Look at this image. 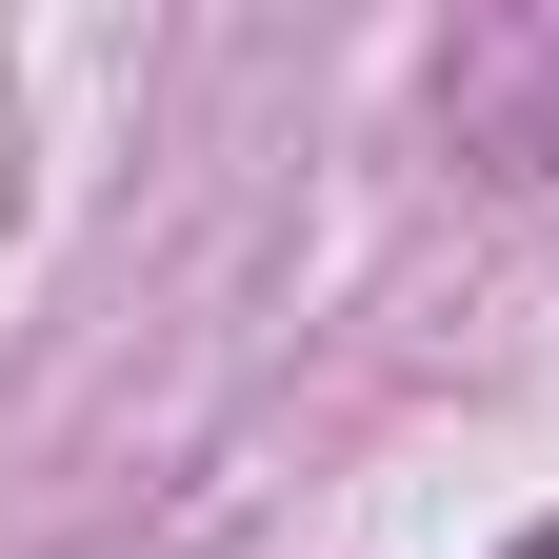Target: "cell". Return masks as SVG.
<instances>
[{
  "mask_svg": "<svg viewBox=\"0 0 559 559\" xmlns=\"http://www.w3.org/2000/svg\"><path fill=\"white\" fill-rule=\"evenodd\" d=\"M520 559H559V520H539V539H520Z\"/></svg>",
  "mask_w": 559,
  "mask_h": 559,
  "instance_id": "cell-1",
  "label": "cell"
}]
</instances>
